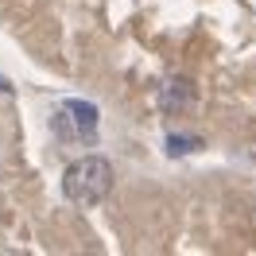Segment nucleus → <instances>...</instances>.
Masks as SVG:
<instances>
[{"mask_svg": "<svg viewBox=\"0 0 256 256\" xmlns=\"http://www.w3.org/2000/svg\"><path fill=\"white\" fill-rule=\"evenodd\" d=\"M109 190H112V163L101 160V156H82V160H74L66 167V175H62V194L82 210L105 202Z\"/></svg>", "mask_w": 256, "mask_h": 256, "instance_id": "1", "label": "nucleus"}, {"mask_svg": "<svg viewBox=\"0 0 256 256\" xmlns=\"http://www.w3.org/2000/svg\"><path fill=\"white\" fill-rule=\"evenodd\" d=\"M62 112L78 124L82 140H94L97 136V109L94 105H86V101H62Z\"/></svg>", "mask_w": 256, "mask_h": 256, "instance_id": "2", "label": "nucleus"}, {"mask_svg": "<svg viewBox=\"0 0 256 256\" xmlns=\"http://www.w3.org/2000/svg\"><path fill=\"white\" fill-rule=\"evenodd\" d=\"M160 105L167 112L186 109V105H190V82H186V78H171L167 86H163V94H160Z\"/></svg>", "mask_w": 256, "mask_h": 256, "instance_id": "3", "label": "nucleus"}, {"mask_svg": "<svg viewBox=\"0 0 256 256\" xmlns=\"http://www.w3.org/2000/svg\"><path fill=\"white\" fill-rule=\"evenodd\" d=\"M202 140L198 136H167V152L171 156H186V152H198Z\"/></svg>", "mask_w": 256, "mask_h": 256, "instance_id": "4", "label": "nucleus"}]
</instances>
